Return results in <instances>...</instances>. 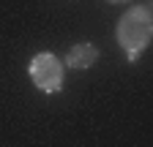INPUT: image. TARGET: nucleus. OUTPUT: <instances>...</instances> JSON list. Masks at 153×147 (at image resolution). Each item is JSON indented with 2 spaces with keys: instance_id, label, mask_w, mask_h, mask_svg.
<instances>
[{
  "instance_id": "nucleus-1",
  "label": "nucleus",
  "mask_w": 153,
  "mask_h": 147,
  "mask_svg": "<svg viewBox=\"0 0 153 147\" xmlns=\"http://www.w3.org/2000/svg\"><path fill=\"white\" fill-rule=\"evenodd\" d=\"M150 35H153V16L148 6H137L126 11L118 19V27H115V38L128 52V60L140 57V52L150 44Z\"/></svg>"
},
{
  "instance_id": "nucleus-3",
  "label": "nucleus",
  "mask_w": 153,
  "mask_h": 147,
  "mask_svg": "<svg viewBox=\"0 0 153 147\" xmlns=\"http://www.w3.org/2000/svg\"><path fill=\"white\" fill-rule=\"evenodd\" d=\"M96 60H99V49H96V44H74L66 54V65L68 68H76V71H82V68H90L96 65Z\"/></svg>"
},
{
  "instance_id": "nucleus-2",
  "label": "nucleus",
  "mask_w": 153,
  "mask_h": 147,
  "mask_svg": "<svg viewBox=\"0 0 153 147\" xmlns=\"http://www.w3.org/2000/svg\"><path fill=\"white\" fill-rule=\"evenodd\" d=\"M30 79L44 93H57L63 87V63L52 52H38L30 60Z\"/></svg>"
},
{
  "instance_id": "nucleus-4",
  "label": "nucleus",
  "mask_w": 153,
  "mask_h": 147,
  "mask_svg": "<svg viewBox=\"0 0 153 147\" xmlns=\"http://www.w3.org/2000/svg\"><path fill=\"white\" fill-rule=\"evenodd\" d=\"M109 3H126V0H109Z\"/></svg>"
}]
</instances>
